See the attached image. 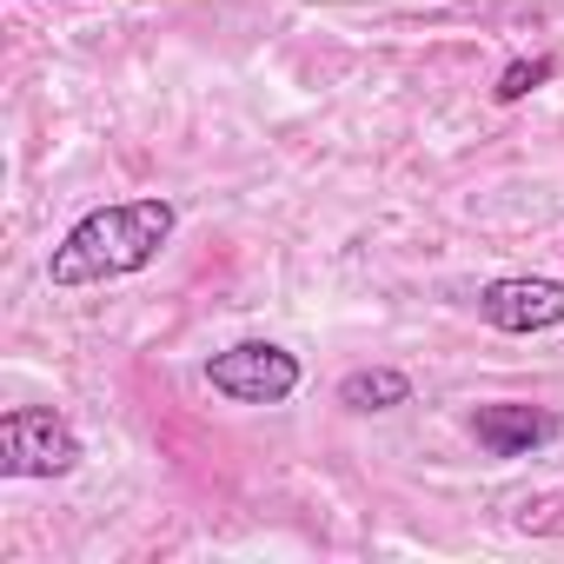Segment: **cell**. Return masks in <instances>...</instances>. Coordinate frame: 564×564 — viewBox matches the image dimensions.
Wrapping results in <instances>:
<instances>
[{"label": "cell", "mask_w": 564, "mask_h": 564, "mask_svg": "<svg viewBox=\"0 0 564 564\" xmlns=\"http://www.w3.org/2000/svg\"><path fill=\"white\" fill-rule=\"evenodd\" d=\"M180 206L173 199H120L100 206L87 219L67 226V239L47 252V279L54 286H107V279H133L160 259V246L173 239Z\"/></svg>", "instance_id": "cell-1"}, {"label": "cell", "mask_w": 564, "mask_h": 564, "mask_svg": "<svg viewBox=\"0 0 564 564\" xmlns=\"http://www.w3.org/2000/svg\"><path fill=\"white\" fill-rule=\"evenodd\" d=\"M300 379H306L300 359L272 339H239V346L206 359V386L232 405H286L300 392Z\"/></svg>", "instance_id": "cell-2"}, {"label": "cell", "mask_w": 564, "mask_h": 564, "mask_svg": "<svg viewBox=\"0 0 564 564\" xmlns=\"http://www.w3.org/2000/svg\"><path fill=\"white\" fill-rule=\"evenodd\" d=\"M80 465V432L47 405H14L0 419V478H67Z\"/></svg>", "instance_id": "cell-3"}, {"label": "cell", "mask_w": 564, "mask_h": 564, "mask_svg": "<svg viewBox=\"0 0 564 564\" xmlns=\"http://www.w3.org/2000/svg\"><path fill=\"white\" fill-rule=\"evenodd\" d=\"M478 319L498 333H551L564 326V279H491V286H478Z\"/></svg>", "instance_id": "cell-4"}, {"label": "cell", "mask_w": 564, "mask_h": 564, "mask_svg": "<svg viewBox=\"0 0 564 564\" xmlns=\"http://www.w3.org/2000/svg\"><path fill=\"white\" fill-rule=\"evenodd\" d=\"M465 425H471L478 452H491V458H531V452H544V445L557 438V419H551L544 405H518V399L478 405Z\"/></svg>", "instance_id": "cell-5"}, {"label": "cell", "mask_w": 564, "mask_h": 564, "mask_svg": "<svg viewBox=\"0 0 564 564\" xmlns=\"http://www.w3.org/2000/svg\"><path fill=\"white\" fill-rule=\"evenodd\" d=\"M339 405L346 412H392V405H412V379L392 372V366H359L339 379Z\"/></svg>", "instance_id": "cell-6"}, {"label": "cell", "mask_w": 564, "mask_h": 564, "mask_svg": "<svg viewBox=\"0 0 564 564\" xmlns=\"http://www.w3.org/2000/svg\"><path fill=\"white\" fill-rule=\"evenodd\" d=\"M551 74H557V61H544V54H538V61H511V67L498 74V87H491V94H498L505 107H518V100H524V94H538Z\"/></svg>", "instance_id": "cell-7"}]
</instances>
